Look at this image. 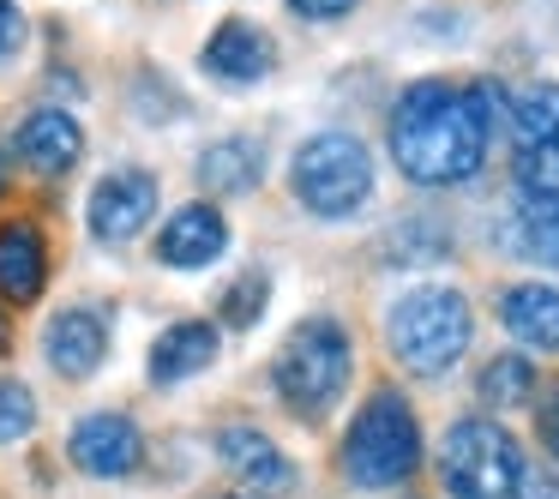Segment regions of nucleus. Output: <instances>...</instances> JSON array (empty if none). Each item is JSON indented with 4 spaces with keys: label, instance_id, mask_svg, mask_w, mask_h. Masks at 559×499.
Here are the masks:
<instances>
[{
    "label": "nucleus",
    "instance_id": "11",
    "mask_svg": "<svg viewBox=\"0 0 559 499\" xmlns=\"http://www.w3.org/2000/svg\"><path fill=\"white\" fill-rule=\"evenodd\" d=\"M13 151H19V163L37 169V175H67L85 157V127L67 109H31L13 133Z\"/></svg>",
    "mask_w": 559,
    "mask_h": 499
},
{
    "label": "nucleus",
    "instance_id": "9",
    "mask_svg": "<svg viewBox=\"0 0 559 499\" xmlns=\"http://www.w3.org/2000/svg\"><path fill=\"white\" fill-rule=\"evenodd\" d=\"M199 67H205L217 85L253 91V85H265V79L277 73V43H271V31L253 25V19H229V25L211 31Z\"/></svg>",
    "mask_w": 559,
    "mask_h": 499
},
{
    "label": "nucleus",
    "instance_id": "23",
    "mask_svg": "<svg viewBox=\"0 0 559 499\" xmlns=\"http://www.w3.org/2000/svg\"><path fill=\"white\" fill-rule=\"evenodd\" d=\"M31 427H37V397H31V385H19V379L0 373V445L25 439Z\"/></svg>",
    "mask_w": 559,
    "mask_h": 499
},
{
    "label": "nucleus",
    "instance_id": "16",
    "mask_svg": "<svg viewBox=\"0 0 559 499\" xmlns=\"http://www.w3.org/2000/svg\"><path fill=\"white\" fill-rule=\"evenodd\" d=\"M49 283V247L31 223H0V301H37Z\"/></svg>",
    "mask_w": 559,
    "mask_h": 499
},
{
    "label": "nucleus",
    "instance_id": "13",
    "mask_svg": "<svg viewBox=\"0 0 559 499\" xmlns=\"http://www.w3.org/2000/svg\"><path fill=\"white\" fill-rule=\"evenodd\" d=\"M265 181V145L247 133H229V139H211L199 151V187L217 199H247L253 187Z\"/></svg>",
    "mask_w": 559,
    "mask_h": 499
},
{
    "label": "nucleus",
    "instance_id": "7",
    "mask_svg": "<svg viewBox=\"0 0 559 499\" xmlns=\"http://www.w3.org/2000/svg\"><path fill=\"white\" fill-rule=\"evenodd\" d=\"M157 217V175L151 169H109L97 187H91L85 223L103 247H127L139 241V229Z\"/></svg>",
    "mask_w": 559,
    "mask_h": 499
},
{
    "label": "nucleus",
    "instance_id": "25",
    "mask_svg": "<svg viewBox=\"0 0 559 499\" xmlns=\"http://www.w3.org/2000/svg\"><path fill=\"white\" fill-rule=\"evenodd\" d=\"M25 37H31V25H25V13H19V0H0V67L25 49Z\"/></svg>",
    "mask_w": 559,
    "mask_h": 499
},
{
    "label": "nucleus",
    "instance_id": "21",
    "mask_svg": "<svg viewBox=\"0 0 559 499\" xmlns=\"http://www.w3.org/2000/svg\"><path fill=\"white\" fill-rule=\"evenodd\" d=\"M518 193L559 205V139H547V145H523V151H518Z\"/></svg>",
    "mask_w": 559,
    "mask_h": 499
},
{
    "label": "nucleus",
    "instance_id": "5",
    "mask_svg": "<svg viewBox=\"0 0 559 499\" xmlns=\"http://www.w3.org/2000/svg\"><path fill=\"white\" fill-rule=\"evenodd\" d=\"M289 181H295V199L313 217H325V223L355 217L373 199V151L355 133H343V127H325V133H313L295 151Z\"/></svg>",
    "mask_w": 559,
    "mask_h": 499
},
{
    "label": "nucleus",
    "instance_id": "3",
    "mask_svg": "<svg viewBox=\"0 0 559 499\" xmlns=\"http://www.w3.org/2000/svg\"><path fill=\"white\" fill-rule=\"evenodd\" d=\"M349 373H355V343L343 331V319L331 313H307L271 361V385L283 391V403L295 415H325L349 391Z\"/></svg>",
    "mask_w": 559,
    "mask_h": 499
},
{
    "label": "nucleus",
    "instance_id": "6",
    "mask_svg": "<svg viewBox=\"0 0 559 499\" xmlns=\"http://www.w3.org/2000/svg\"><path fill=\"white\" fill-rule=\"evenodd\" d=\"M518 470H523L518 439L487 415L457 421L439 445V475H445L451 499H511L518 494Z\"/></svg>",
    "mask_w": 559,
    "mask_h": 499
},
{
    "label": "nucleus",
    "instance_id": "20",
    "mask_svg": "<svg viewBox=\"0 0 559 499\" xmlns=\"http://www.w3.org/2000/svg\"><path fill=\"white\" fill-rule=\"evenodd\" d=\"M475 385H481L487 409H523V403L535 397V361H523V355H493Z\"/></svg>",
    "mask_w": 559,
    "mask_h": 499
},
{
    "label": "nucleus",
    "instance_id": "29",
    "mask_svg": "<svg viewBox=\"0 0 559 499\" xmlns=\"http://www.w3.org/2000/svg\"><path fill=\"white\" fill-rule=\"evenodd\" d=\"M0 187H7V163H0Z\"/></svg>",
    "mask_w": 559,
    "mask_h": 499
},
{
    "label": "nucleus",
    "instance_id": "4",
    "mask_svg": "<svg viewBox=\"0 0 559 499\" xmlns=\"http://www.w3.org/2000/svg\"><path fill=\"white\" fill-rule=\"evenodd\" d=\"M421 470V427L397 391H373L343 433V475L355 487H397Z\"/></svg>",
    "mask_w": 559,
    "mask_h": 499
},
{
    "label": "nucleus",
    "instance_id": "12",
    "mask_svg": "<svg viewBox=\"0 0 559 499\" xmlns=\"http://www.w3.org/2000/svg\"><path fill=\"white\" fill-rule=\"evenodd\" d=\"M223 247H229V223H223L217 205H181L157 229V259L169 271H199L211 259H223Z\"/></svg>",
    "mask_w": 559,
    "mask_h": 499
},
{
    "label": "nucleus",
    "instance_id": "8",
    "mask_svg": "<svg viewBox=\"0 0 559 499\" xmlns=\"http://www.w3.org/2000/svg\"><path fill=\"white\" fill-rule=\"evenodd\" d=\"M67 458H73V470L97 475V482H115V475L139 470V458H145V433H139V421L121 415V409L79 415L73 433H67Z\"/></svg>",
    "mask_w": 559,
    "mask_h": 499
},
{
    "label": "nucleus",
    "instance_id": "1",
    "mask_svg": "<svg viewBox=\"0 0 559 499\" xmlns=\"http://www.w3.org/2000/svg\"><path fill=\"white\" fill-rule=\"evenodd\" d=\"M493 85L415 79L391 109V157L415 187H463L487 163V133L499 109Z\"/></svg>",
    "mask_w": 559,
    "mask_h": 499
},
{
    "label": "nucleus",
    "instance_id": "28",
    "mask_svg": "<svg viewBox=\"0 0 559 499\" xmlns=\"http://www.w3.org/2000/svg\"><path fill=\"white\" fill-rule=\"evenodd\" d=\"M7 343H13V331H7V319H0V355H7Z\"/></svg>",
    "mask_w": 559,
    "mask_h": 499
},
{
    "label": "nucleus",
    "instance_id": "10",
    "mask_svg": "<svg viewBox=\"0 0 559 499\" xmlns=\"http://www.w3.org/2000/svg\"><path fill=\"white\" fill-rule=\"evenodd\" d=\"M43 349H49V367L61 379H91L109 361V319L91 313V307H61L43 331Z\"/></svg>",
    "mask_w": 559,
    "mask_h": 499
},
{
    "label": "nucleus",
    "instance_id": "2",
    "mask_svg": "<svg viewBox=\"0 0 559 499\" xmlns=\"http://www.w3.org/2000/svg\"><path fill=\"white\" fill-rule=\"evenodd\" d=\"M391 355H397L409 373L421 379H445L451 367L469 355V337H475V313L463 301V289H445V283H421L409 289L397 307H391Z\"/></svg>",
    "mask_w": 559,
    "mask_h": 499
},
{
    "label": "nucleus",
    "instance_id": "18",
    "mask_svg": "<svg viewBox=\"0 0 559 499\" xmlns=\"http://www.w3.org/2000/svg\"><path fill=\"white\" fill-rule=\"evenodd\" d=\"M499 325L523 349H559V289L554 283H511L499 295Z\"/></svg>",
    "mask_w": 559,
    "mask_h": 499
},
{
    "label": "nucleus",
    "instance_id": "22",
    "mask_svg": "<svg viewBox=\"0 0 559 499\" xmlns=\"http://www.w3.org/2000/svg\"><path fill=\"white\" fill-rule=\"evenodd\" d=\"M265 301H271V277H265V271H241V277L223 289V325L253 331L259 313H265Z\"/></svg>",
    "mask_w": 559,
    "mask_h": 499
},
{
    "label": "nucleus",
    "instance_id": "27",
    "mask_svg": "<svg viewBox=\"0 0 559 499\" xmlns=\"http://www.w3.org/2000/svg\"><path fill=\"white\" fill-rule=\"evenodd\" d=\"M542 445L554 451V463H559V385L547 391V403H542Z\"/></svg>",
    "mask_w": 559,
    "mask_h": 499
},
{
    "label": "nucleus",
    "instance_id": "19",
    "mask_svg": "<svg viewBox=\"0 0 559 499\" xmlns=\"http://www.w3.org/2000/svg\"><path fill=\"white\" fill-rule=\"evenodd\" d=\"M506 127H511V139H518V151L559 139V79H535V85L511 91L506 97Z\"/></svg>",
    "mask_w": 559,
    "mask_h": 499
},
{
    "label": "nucleus",
    "instance_id": "15",
    "mask_svg": "<svg viewBox=\"0 0 559 499\" xmlns=\"http://www.w3.org/2000/svg\"><path fill=\"white\" fill-rule=\"evenodd\" d=\"M499 247L523 265H554L559 271V205L518 193V205L499 217Z\"/></svg>",
    "mask_w": 559,
    "mask_h": 499
},
{
    "label": "nucleus",
    "instance_id": "24",
    "mask_svg": "<svg viewBox=\"0 0 559 499\" xmlns=\"http://www.w3.org/2000/svg\"><path fill=\"white\" fill-rule=\"evenodd\" d=\"M511 499H559V463L554 458H523L518 494Z\"/></svg>",
    "mask_w": 559,
    "mask_h": 499
},
{
    "label": "nucleus",
    "instance_id": "17",
    "mask_svg": "<svg viewBox=\"0 0 559 499\" xmlns=\"http://www.w3.org/2000/svg\"><path fill=\"white\" fill-rule=\"evenodd\" d=\"M211 361H217V325H205V319H175L151 343V379L157 385H181V379L205 373Z\"/></svg>",
    "mask_w": 559,
    "mask_h": 499
},
{
    "label": "nucleus",
    "instance_id": "26",
    "mask_svg": "<svg viewBox=\"0 0 559 499\" xmlns=\"http://www.w3.org/2000/svg\"><path fill=\"white\" fill-rule=\"evenodd\" d=\"M289 13L313 19V25H331V19H349L355 0H289Z\"/></svg>",
    "mask_w": 559,
    "mask_h": 499
},
{
    "label": "nucleus",
    "instance_id": "14",
    "mask_svg": "<svg viewBox=\"0 0 559 499\" xmlns=\"http://www.w3.org/2000/svg\"><path fill=\"white\" fill-rule=\"evenodd\" d=\"M217 458L229 463L241 482L265 487V494H289V487H295V463L283 458V445L271 433H259V427H223V433H217Z\"/></svg>",
    "mask_w": 559,
    "mask_h": 499
}]
</instances>
